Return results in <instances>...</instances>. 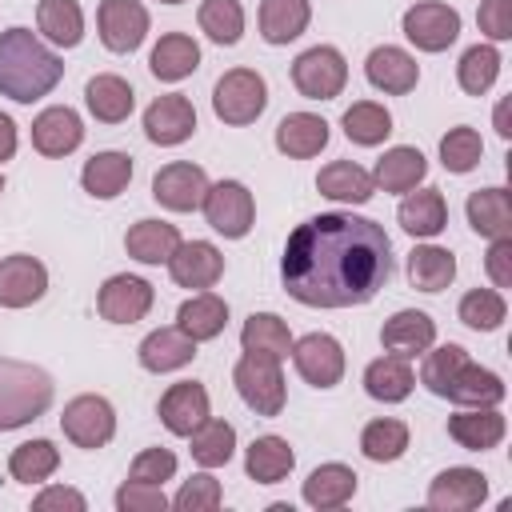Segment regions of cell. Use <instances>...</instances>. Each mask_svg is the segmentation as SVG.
Returning <instances> with one entry per match:
<instances>
[{
    "label": "cell",
    "mask_w": 512,
    "mask_h": 512,
    "mask_svg": "<svg viewBox=\"0 0 512 512\" xmlns=\"http://www.w3.org/2000/svg\"><path fill=\"white\" fill-rule=\"evenodd\" d=\"M280 276L288 296L308 308L368 304L392 280V240L368 216L320 212L288 236Z\"/></svg>",
    "instance_id": "obj_1"
},
{
    "label": "cell",
    "mask_w": 512,
    "mask_h": 512,
    "mask_svg": "<svg viewBox=\"0 0 512 512\" xmlns=\"http://www.w3.org/2000/svg\"><path fill=\"white\" fill-rule=\"evenodd\" d=\"M64 76V60L32 32V28H8L0 32V96L16 104H32L48 96Z\"/></svg>",
    "instance_id": "obj_2"
},
{
    "label": "cell",
    "mask_w": 512,
    "mask_h": 512,
    "mask_svg": "<svg viewBox=\"0 0 512 512\" xmlns=\"http://www.w3.org/2000/svg\"><path fill=\"white\" fill-rule=\"evenodd\" d=\"M52 376L36 364L0 356V432L40 420L52 404Z\"/></svg>",
    "instance_id": "obj_3"
},
{
    "label": "cell",
    "mask_w": 512,
    "mask_h": 512,
    "mask_svg": "<svg viewBox=\"0 0 512 512\" xmlns=\"http://www.w3.org/2000/svg\"><path fill=\"white\" fill-rule=\"evenodd\" d=\"M232 384L240 392V400L256 412V416H280L284 412V372L280 360L264 356V352H244L232 368Z\"/></svg>",
    "instance_id": "obj_4"
},
{
    "label": "cell",
    "mask_w": 512,
    "mask_h": 512,
    "mask_svg": "<svg viewBox=\"0 0 512 512\" xmlns=\"http://www.w3.org/2000/svg\"><path fill=\"white\" fill-rule=\"evenodd\" d=\"M268 108V84L256 68H232L212 88V112L224 124H252Z\"/></svg>",
    "instance_id": "obj_5"
},
{
    "label": "cell",
    "mask_w": 512,
    "mask_h": 512,
    "mask_svg": "<svg viewBox=\"0 0 512 512\" xmlns=\"http://www.w3.org/2000/svg\"><path fill=\"white\" fill-rule=\"evenodd\" d=\"M292 84L308 100H336L344 92V84H348V64H344L340 48L316 44V48L300 52L292 60Z\"/></svg>",
    "instance_id": "obj_6"
},
{
    "label": "cell",
    "mask_w": 512,
    "mask_h": 512,
    "mask_svg": "<svg viewBox=\"0 0 512 512\" xmlns=\"http://www.w3.org/2000/svg\"><path fill=\"white\" fill-rule=\"evenodd\" d=\"M200 208H204L208 228L220 232V236H228V240H240V236L252 232L256 200H252V192L240 180H216V184H208Z\"/></svg>",
    "instance_id": "obj_7"
},
{
    "label": "cell",
    "mask_w": 512,
    "mask_h": 512,
    "mask_svg": "<svg viewBox=\"0 0 512 512\" xmlns=\"http://www.w3.org/2000/svg\"><path fill=\"white\" fill-rule=\"evenodd\" d=\"M60 428L64 436L76 444V448H104L112 436H116V412L104 396H76L64 404V416H60Z\"/></svg>",
    "instance_id": "obj_8"
},
{
    "label": "cell",
    "mask_w": 512,
    "mask_h": 512,
    "mask_svg": "<svg viewBox=\"0 0 512 512\" xmlns=\"http://www.w3.org/2000/svg\"><path fill=\"white\" fill-rule=\"evenodd\" d=\"M404 36L420 48V52H444L448 44H456L460 36V12L452 4H440V0H424V4H412L400 20Z\"/></svg>",
    "instance_id": "obj_9"
},
{
    "label": "cell",
    "mask_w": 512,
    "mask_h": 512,
    "mask_svg": "<svg viewBox=\"0 0 512 512\" xmlns=\"http://www.w3.org/2000/svg\"><path fill=\"white\" fill-rule=\"evenodd\" d=\"M292 364L300 380H308L312 388H336L344 376V348L328 332H308L292 340Z\"/></svg>",
    "instance_id": "obj_10"
},
{
    "label": "cell",
    "mask_w": 512,
    "mask_h": 512,
    "mask_svg": "<svg viewBox=\"0 0 512 512\" xmlns=\"http://www.w3.org/2000/svg\"><path fill=\"white\" fill-rule=\"evenodd\" d=\"M96 28L108 52H136L148 36V8L140 0H100Z\"/></svg>",
    "instance_id": "obj_11"
},
{
    "label": "cell",
    "mask_w": 512,
    "mask_h": 512,
    "mask_svg": "<svg viewBox=\"0 0 512 512\" xmlns=\"http://www.w3.org/2000/svg\"><path fill=\"white\" fill-rule=\"evenodd\" d=\"M204 192H208V176L192 160H172L152 176V196L168 212H196L204 204Z\"/></svg>",
    "instance_id": "obj_12"
},
{
    "label": "cell",
    "mask_w": 512,
    "mask_h": 512,
    "mask_svg": "<svg viewBox=\"0 0 512 512\" xmlns=\"http://www.w3.org/2000/svg\"><path fill=\"white\" fill-rule=\"evenodd\" d=\"M152 300H156L152 284L144 276H128V272L108 276L104 288L96 292V308L112 324H136V320H144L148 308H152Z\"/></svg>",
    "instance_id": "obj_13"
},
{
    "label": "cell",
    "mask_w": 512,
    "mask_h": 512,
    "mask_svg": "<svg viewBox=\"0 0 512 512\" xmlns=\"http://www.w3.org/2000/svg\"><path fill=\"white\" fill-rule=\"evenodd\" d=\"M192 132H196V108H192L188 96L168 92V96H156L144 108V136L152 144L172 148V144H184Z\"/></svg>",
    "instance_id": "obj_14"
},
{
    "label": "cell",
    "mask_w": 512,
    "mask_h": 512,
    "mask_svg": "<svg viewBox=\"0 0 512 512\" xmlns=\"http://www.w3.org/2000/svg\"><path fill=\"white\" fill-rule=\"evenodd\" d=\"M488 500V476L476 468H444L428 484V508L436 512H468Z\"/></svg>",
    "instance_id": "obj_15"
},
{
    "label": "cell",
    "mask_w": 512,
    "mask_h": 512,
    "mask_svg": "<svg viewBox=\"0 0 512 512\" xmlns=\"http://www.w3.org/2000/svg\"><path fill=\"white\" fill-rule=\"evenodd\" d=\"M44 292H48V268L36 256L16 252L0 260V308H28Z\"/></svg>",
    "instance_id": "obj_16"
},
{
    "label": "cell",
    "mask_w": 512,
    "mask_h": 512,
    "mask_svg": "<svg viewBox=\"0 0 512 512\" xmlns=\"http://www.w3.org/2000/svg\"><path fill=\"white\" fill-rule=\"evenodd\" d=\"M168 272L180 288H212L224 276V256L208 240H180L176 252L168 256Z\"/></svg>",
    "instance_id": "obj_17"
},
{
    "label": "cell",
    "mask_w": 512,
    "mask_h": 512,
    "mask_svg": "<svg viewBox=\"0 0 512 512\" xmlns=\"http://www.w3.org/2000/svg\"><path fill=\"white\" fill-rule=\"evenodd\" d=\"M208 416V392L196 380H180L160 396V424L172 436H192Z\"/></svg>",
    "instance_id": "obj_18"
},
{
    "label": "cell",
    "mask_w": 512,
    "mask_h": 512,
    "mask_svg": "<svg viewBox=\"0 0 512 512\" xmlns=\"http://www.w3.org/2000/svg\"><path fill=\"white\" fill-rule=\"evenodd\" d=\"M364 76H368L372 88H380V92H388V96H404V92L416 88V80H420V64H416L404 48H396V44H380V48L368 52V60H364Z\"/></svg>",
    "instance_id": "obj_19"
},
{
    "label": "cell",
    "mask_w": 512,
    "mask_h": 512,
    "mask_svg": "<svg viewBox=\"0 0 512 512\" xmlns=\"http://www.w3.org/2000/svg\"><path fill=\"white\" fill-rule=\"evenodd\" d=\"M84 140V124L68 104H52L32 120V148L40 156H68Z\"/></svg>",
    "instance_id": "obj_20"
},
{
    "label": "cell",
    "mask_w": 512,
    "mask_h": 512,
    "mask_svg": "<svg viewBox=\"0 0 512 512\" xmlns=\"http://www.w3.org/2000/svg\"><path fill=\"white\" fill-rule=\"evenodd\" d=\"M380 344L404 360H412L416 352H428L436 344V320L420 308H400L396 316L384 320L380 328Z\"/></svg>",
    "instance_id": "obj_21"
},
{
    "label": "cell",
    "mask_w": 512,
    "mask_h": 512,
    "mask_svg": "<svg viewBox=\"0 0 512 512\" xmlns=\"http://www.w3.org/2000/svg\"><path fill=\"white\" fill-rule=\"evenodd\" d=\"M136 356H140V368L144 372H176V368L192 364L196 340L188 332H180V328H156V332H148L140 340Z\"/></svg>",
    "instance_id": "obj_22"
},
{
    "label": "cell",
    "mask_w": 512,
    "mask_h": 512,
    "mask_svg": "<svg viewBox=\"0 0 512 512\" xmlns=\"http://www.w3.org/2000/svg\"><path fill=\"white\" fill-rule=\"evenodd\" d=\"M504 432H508V420H504V412H496V408H464V412L448 416V436H452L460 448H468V452H488V448H496V444L504 440Z\"/></svg>",
    "instance_id": "obj_23"
},
{
    "label": "cell",
    "mask_w": 512,
    "mask_h": 512,
    "mask_svg": "<svg viewBox=\"0 0 512 512\" xmlns=\"http://www.w3.org/2000/svg\"><path fill=\"white\" fill-rule=\"evenodd\" d=\"M84 104L88 112L100 120V124H120L132 116V104H136V92L124 76H112V72H100L88 80L84 88Z\"/></svg>",
    "instance_id": "obj_24"
},
{
    "label": "cell",
    "mask_w": 512,
    "mask_h": 512,
    "mask_svg": "<svg viewBox=\"0 0 512 512\" xmlns=\"http://www.w3.org/2000/svg\"><path fill=\"white\" fill-rule=\"evenodd\" d=\"M328 144V120L316 112H288L276 124V148L292 160H308Z\"/></svg>",
    "instance_id": "obj_25"
},
{
    "label": "cell",
    "mask_w": 512,
    "mask_h": 512,
    "mask_svg": "<svg viewBox=\"0 0 512 512\" xmlns=\"http://www.w3.org/2000/svg\"><path fill=\"white\" fill-rule=\"evenodd\" d=\"M504 380L492 372V368H480V364H464L456 376H452V384H448V392H444V400H452V404H460V408H496L500 400H504Z\"/></svg>",
    "instance_id": "obj_26"
},
{
    "label": "cell",
    "mask_w": 512,
    "mask_h": 512,
    "mask_svg": "<svg viewBox=\"0 0 512 512\" xmlns=\"http://www.w3.org/2000/svg\"><path fill=\"white\" fill-rule=\"evenodd\" d=\"M148 68H152L156 80L176 84V80H184V76H192V72L200 68V44H196L188 32H168V36H160V44L152 48Z\"/></svg>",
    "instance_id": "obj_27"
},
{
    "label": "cell",
    "mask_w": 512,
    "mask_h": 512,
    "mask_svg": "<svg viewBox=\"0 0 512 512\" xmlns=\"http://www.w3.org/2000/svg\"><path fill=\"white\" fill-rule=\"evenodd\" d=\"M316 188H320V196H328L336 204H364V200H372L376 180H372V172H364L352 160H332L320 168Z\"/></svg>",
    "instance_id": "obj_28"
},
{
    "label": "cell",
    "mask_w": 512,
    "mask_h": 512,
    "mask_svg": "<svg viewBox=\"0 0 512 512\" xmlns=\"http://www.w3.org/2000/svg\"><path fill=\"white\" fill-rule=\"evenodd\" d=\"M424 176H428V160H424L420 148H408V144L388 148L376 160V172H372L376 188H384V192H412Z\"/></svg>",
    "instance_id": "obj_29"
},
{
    "label": "cell",
    "mask_w": 512,
    "mask_h": 512,
    "mask_svg": "<svg viewBox=\"0 0 512 512\" xmlns=\"http://www.w3.org/2000/svg\"><path fill=\"white\" fill-rule=\"evenodd\" d=\"M400 228L408 236H440L444 224H448V204L440 196V188H420V192H408L400 200V212H396Z\"/></svg>",
    "instance_id": "obj_30"
},
{
    "label": "cell",
    "mask_w": 512,
    "mask_h": 512,
    "mask_svg": "<svg viewBox=\"0 0 512 512\" xmlns=\"http://www.w3.org/2000/svg\"><path fill=\"white\" fill-rule=\"evenodd\" d=\"M412 384H416L412 364H408L404 356H396V352H388V356H380V360H372V364L364 368V392H368L372 400H380V404H400V400H408Z\"/></svg>",
    "instance_id": "obj_31"
},
{
    "label": "cell",
    "mask_w": 512,
    "mask_h": 512,
    "mask_svg": "<svg viewBox=\"0 0 512 512\" xmlns=\"http://www.w3.org/2000/svg\"><path fill=\"white\" fill-rule=\"evenodd\" d=\"M296 468V452L284 436H256L244 452V472L256 484H280Z\"/></svg>",
    "instance_id": "obj_32"
},
{
    "label": "cell",
    "mask_w": 512,
    "mask_h": 512,
    "mask_svg": "<svg viewBox=\"0 0 512 512\" xmlns=\"http://www.w3.org/2000/svg\"><path fill=\"white\" fill-rule=\"evenodd\" d=\"M468 212V224L488 236V240H500V236H512V200H508V188H476L464 204Z\"/></svg>",
    "instance_id": "obj_33"
},
{
    "label": "cell",
    "mask_w": 512,
    "mask_h": 512,
    "mask_svg": "<svg viewBox=\"0 0 512 512\" xmlns=\"http://www.w3.org/2000/svg\"><path fill=\"white\" fill-rule=\"evenodd\" d=\"M356 496V472L348 464H320L304 480V504L312 508H344Z\"/></svg>",
    "instance_id": "obj_34"
},
{
    "label": "cell",
    "mask_w": 512,
    "mask_h": 512,
    "mask_svg": "<svg viewBox=\"0 0 512 512\" xmlns=\"http://www.w3.org/2000/svg\"><path fill=\"white\" fill-rule=\"evenodd\" d=\"M176 244H180V232L168 220H136L128 228V236H124L128 256L140 260V264H168Z\"/></svg>",
    "instance_id": "obj_35"
},
{
    "label": "cell",
    "mask_w": 512,
    "mask_h": 512,
    "mask_svg": "<svg viewBox=\"0 0 512 512\" xmlns=\"http://www.w3.org/2000/svg\"><path fill=\"white\" fill-rule=\"evenodd\" d=\"M224 324H228V304L216 292H196L176 312V328L188 332L196 344L200 340H216L224 332Z\"/></svg>",
    "instance_id": "obj_36"
},
{
    "label": "cell",
    "mask_w": 512,
    "mask_h": 512,
    "mask_svg": "<svg viewBox=\"0 0 512 512\" xmlns=\"http://www.w3.org/2000/svg\"><path fill=\"white\" fill-rule=\"evenodd\" d=\"M128 180H132V156H124V152H96L80 172L84 192L96 200L120 196L128 188Z\"/></svg>",
    "instance_id": "obj_37"
},
{
    "label": "cell",
    "mask_w": 512,
    "mask_h": 512,
    "mask_svg": "<svg viewBox=\"0 0 512 512\" xmlns=\"http://www.w3.org/2000/svg\"><path fill=\"white\" fill-rule=\"evenodd\" d=\"M312 20L308 0H260V36L268 44H292Z\"/></svg>",
    "instance_id": "obj_38"
},
{
    "label": "cell",
    "mask_w": 512,
    "mask_h": 512,
    "mask_svg": "<svg viewBox=\"0 0 512 512\" xmlns=\"http://www.w3.org/2000/svg\"><path fill=\"white\" fill-rule=\"evenodd\" d=\"M408 280L420 292H444L456 280V256L436 244H416L408 252Z\"/></svg>",
    "instance_id": "obj_39"
},
{
    "label": "cell",
    "mask_w": 512,
    "mask_h": 512,
    "mask_svg": "<svg viewBox=\"0 0 512 512\" xmlns=\"http://www.w3.org/2000/svg\"><path fill=\"white\" fill-rule=\"evenodd\" d=\"M240 344H244V352H264L284 364L292 352V332L276 312H252L240 328Z\"/></svg>",
    "instance_id": "obj_40"
},
{
    "label": "cell",
    "mask_w": 512,
    "mask_h": 512,
    "mask_svg": "<svg viewBox=\"0 0 512 512\" xmlns=\"http://www.w3.org/2000/svg\"><path fill=\"white\" fill-rule=\"evenodd\" d=\"M36 24L56 48H76L84 40V12L76 0H40Z\"/></svg>",
    "instance_id": "obj_41"
},
{
    "label": "cell",
    "mask_w": 512,
    "mask_h": 512,
    "mask_svg": "<svg viewBox=\"0 0 512 512\" xmlns=\"http://www.w3.org/2000/svg\"><path fill=\"white\" fill-rule=\"evenodd\" d=\"M340 124H344V136H348L352 144L376 148V144H384L388 132H392V112H388L384 104H376V100H356V104L344 112Z\"/></svg>",
    "instance_id": "obj_42"
},
{
    "label": "cell",
    "mask_w": 512,
    "mask_h": 512,
    "mask_svg": "<svg viewBox=\"0 0 512 512\" xmlns=\"http://www.w3.org/2000/svg\"><path fill=\"white\" fill-rule=\"evenodd\" d=\"M360 452L372 460V464H392L408 452V424L404 420H392V416H380V420H368L364 432H360Z\"/></svg>",
    "instance_id": "obj_43"
},
{
    "label": "cell",
    "mask_w": 512,
    "mask_h": 512,
    "mask_svg": "<svg viewBox=\"0 0 512 512\" xmlns=\"http://www.w3.org/2000/svg\"><path fill=\"white\" fill-rule=\"evenodd\" d=\"M60 468V448L52 440H24L8 456V472L20 484H44Z\"/></svg>",
    "instance_id": "obj_44"
},
{
    "label": "cell",
    "mask_w": 512,
    "mask_h": 512,
    "mask_svg": "<svg viewBox=\"0 0 512 512\" xmlns=\"http://www.w3.org/2000/svg\"><path fill=\"white\" fill-rule=\"evenodd\" d=\"M192 460L200 464V468H220V464H228L232 460V452H236V428L228 424V420H204L192 436Z\"/></svg>",
    "instance_id": "obj_45"
},
{
    "label": "cell",
    "mask_w": 512,
    "mask_h": 512,
    "mask_svg": "<svg viewBox=\"0 0 512 512\" xmlns=\"http://www.w3.org/2000/svg\"><path fill=\"white\" fill-rule=\"evenodd\" d=\"M500 52L492 48V44H472L464 56H460V64H456V80H460V88L468 92V96H484L492 84H496V76H500Z\"/></svg>",
    "instance_id": "obj_46"
},
{
    "label": "cell",
    "mask_w": 512,
    "mask_h": 512,
    "mask_svg": "<svg viewBox=\"0 0 512 512\" xmlns=\"http://www.w3.org/2000/svg\"><path fill=\"white\" fill-rule=\"evenodd\" d=\"M196 20L212 44H236L244 36V4L240 0H204Z\"/></svg>",
    "instance_id": "obj_47"
},
{
    "label": "cell",
    "mask_w": 512,
    "mask_h": 512,
    "mask_svg": "<svg viewBox=\"0 0 512 512\" xmlns=\"http://www.w3.org/2000/svg\"><path fill=\"white\" fill-rule=\"evenodd\" d=\"M456 312L472 332H496L508 316V300L496 288H472V292H464Z\"/></svg>",
    "instance_id": "obj_48"
},
{
    "label": "cell",
    "mask_w": 512,
    "mask_h": 512,
    "mask_svg": "<svg viewBox=\"0 0 512 512\" xmlns=\"http://www.w3.org/2000/svg\"><path fill=\"white\" fill-rule=\"evenodd\" d=\"M480 156H484V140H480L476 128H464L460 124V128H448L444 132V140H440V164L448 172L464 176V172H472L480 164Z\"/></svg>",
    "instance_id": "obj_49"
},
{
    "label": "cell",
    "mask_w": 512,
    "mask_h": 512,
    "mask_svg": "<svg viewBox=\"0 0 512 512\" xmlns=\"http://www.w3.org/2000/svg\"><path fill=\"white\" fill-rule=\"evenodd\" d=\"M464 364H468V352H464L460 344H440V348H432V352L424 356V364H420V384H424L432 396H444L448 384H452V376H456Z\"/></svg>",
    "instance_id": "obj_50"
},
{
    "label": "cell",
    "mask_w": 512,
    "mask_h": 512,
    "mask_svg": "<svg viewBox=\"0 0 512 512\" xmlns=\"http://www.w3.org/2000/svg\"><path fill=\"white\" fill-rule=\"evenodd\" d=\"M220 500H224L220 480L208 476V472H200V476H192V480L180 484L172 508H180V512H212V508H220Z\"/></svg>",
    "instance_id": "obj_51"
},
{
    "label": "cell",
    "mask_w": 512,
    "mask_h": 512,
    "mask_svg": "<svg viewBox=\"0 0 512 512\" xmlns=\"http://www.w3.org/2000/svg\"><path fill=\"white\" fill-rule=\"evenodd\" d=\"M172 476H176V456L168 448H144L128 468V480H140V484H164Z\"/></svg>",
    "instance_id": "obj_52"
},
{
    "label": "cell",
    "mask_w": 512,
    "mask_h": 512,
    "mask_svg": "<svg viewBox=\"0 0 512 512\" xmlns=\"http://www.w3.org/2000/svg\"><path fill=\"white\" fill-rule=\"evenodd\" d=\"M116 508L120 512H164L168 496L160 492V484H140V480H124L116 488Z\"/></svg>",
    "instance_id": "obj_53"
},
{
    "label": "cell",
    "mask_w": 512,
    "mask_h": 512,
    "mask_svg": "<svg viewBox=\"0 0 512 512\" xmlns=\"http://www.w3.org/2000/svg\"><path fill=\"white\" fill-rule=\"evenodd\" d=\"M476 24L488 40H512V0H484Z\"/></svg>",
    "instance_id": "obj_54"
},
{
    "label": "cell",
    "mask_w": 512,
    "mask_h": 512,
    "mask_svg": "<svg viewBox=\"0 0 512 512\" xmlns=\"http://www.w3.org/2000/svg\"><path fill=\"white\" fill-rule=\"evenodd\" d=\"M484 268H488V276H492L496 288H512V236L492 240V248L484 256Z\"/></svg>",
    "instance_id": "obj_55"
},
{
    "label": "cell",
    "mask_w": 512,
    "mask_h": 512,
    "mask_svg": "<svg viewBox=\"0 0 512 512\" xmlns=\"http://www.w3.org/2000/svg\"><path fill=\"white\" fill-rule=\"evenodd\" d=\"M32 508H36V512H52V508H72V512H84V508H88V500H84L76 488L52 484V488H44L40 496H32Z\"/></svg>",
    "instance_id": "obj_56"
},
{
    "label": "cell",
    "mask_w": 512,
    "mask_h": 512,
    "mask_svg": "<svg viewBox=\"0 0 512 512\" xmlns=\"http://www.w3.org/2000/svg\"><path fill=\"white\" fill-rule=\"evenodd\" d=\"M12 152H16V124H12V116L0 112V164L12 160Z\"/></svg>",
    "instance_id": "obj_57"
},
{
    "label": "cell",
    "mask_w": 512,
    "mask_h": 512,
    "mask_svg": "<svg viewBox=\"0 0 512 512\" xmlns=\"http://www.w3.org/2000/svg\"><path fill=\"white\" fill-rule=\"evenodd\" d=\"M496 132H500L504 140L512 136V128H508V100H500V104H496Z\"/></svg>",
    "instance_id": "obj_58"
},
{
    "label": "cell",
    "mask_w": 512,
    "mask_h": 512,
    "mask_svg": "<svg viewBox=\"0 0 512 512\" xmlns=\"http://www.w3.org/2000/svg\"><path fill=\"white\" fill-rule=\"evenodd\" d=\"M164 4H180V0H164Z\"/></svg>",
    "instance_id": "obj_59"
},
{
    "label": "cell",
    "mask_w": 512,
    "mask_h": 512,
    "mask_svg": "<svg viewBox=\"0 0 512 512\" xmlns=\"http://www.w3.org/2000/svg\"><path fill=\"white\" fill-rule=\"evenodd\" d=\"M0 192H4V176H0Z\"/></svg>",
    "instance_id": "obj_60"
}]
</instances>
